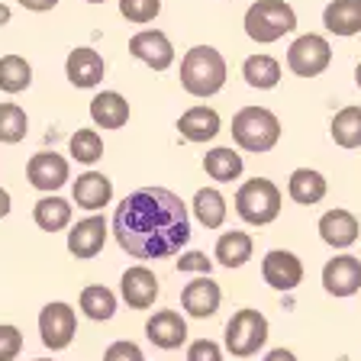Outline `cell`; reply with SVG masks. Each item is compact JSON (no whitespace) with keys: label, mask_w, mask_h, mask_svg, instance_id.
Listing matches in <instances>:
<instances>
[{"label":"cell","mask_w":361,"mask_h":361,"mask_svg":"<svg viewBox=\"0 0 361 361\" xmlns=\"http://www.w3.org/2000/svg\"><path fill=\"white\" fill-rule=\"evenodd\" d=\"M113 235L133 258H174L190 242L188 207L165 188L133 190L113 210Z\"/></svg>","instance_id":"cell-1"},{"label":"cell","mask_w":361,"mask_h":361,"mask_svg":"<svg viewBox=\"0 0 361 361\" xmlns=\"http://www.w3.org/2000/svg\"><path fill=\"white\" fill-rule=\"evenodd\" d=\"M226 84V59L213 45H194L180 61V87L190 97H213Z\"/></svg>","instance_id":"cell-2"},{"label":"cell","mask_w":361,"mask_h":361,"mask_svg":"<svg viewBox=\"0 0 361 361\" xmlns=\"http://www.w3.org/2000/svg\"><path fill=\"white\" fill-rule=\"evenodd\" d=\"M281 139V120L264 106H242L233 116V142L242 152H271Z\"/></svg>","instance_id":"cell-3"},{"label":"cell","mask_w":361,"mask_h":361,"mask_svg":"<svg viewBox=\"0 0 361 361\" xmlns=\"http://www.w3.org/2000/svg\"><path fill=\"white\" fill-rule=\"evenodd\" d=\"M297 30V13L287 0H255L245 10V32L248 39L268 45L284 39L287 32Z\"/></svg>","instance_id":"cell-4"},{"label":"cell","mask_w":361,"mask_h":361,"mask_svg":"<svg viewBox=\"0 0 361 361\" xmlns=\"http://www.w3.org/2000/svg\"><path fill=\"white\" fill-rule=\"evenodd\" d=\"M281 190L274 180L268 178H252L245 180L235 194V213L252 226H268L281 216Z\"/></svg>","instance_id":"cell-5"},{"label":"cell","mask_w":361,"mask_h":361,"mask_svg":"<svg viewBox=\"0 0 361 361\" xmlns=\"http://www.w3.org/2000/svg\"><path fill=\"white\" fill-rule=\"evenodd\" d=\"M268 342V319L258 310H239L226 323V348L235 358H252Z\"/></svg>","instance_id":"cell-6"},{"label":"cell","mask_w":361,"mask_h":361,"mask_svg":"<svg viewBox=\"0 0 361 361\" xmlns=\"http://www.w3.org/2000/svg\"><path fill=\"white\" fill-rule=\"evenodd\" d=\"M329 61H332L329 42L323 36H316V32L293 39L290 49H287V68L297 78H319L329 68Z\"/></svg>","instance_id":"cell-7"},{"label":"cell","mask_w":361,"mask_h":361,"mask_svg":"<svg viewBox=\"0 0 361 361\" xmlns=\"http://www.w3.org/2000/svg\"><path fill=\"white\" fill-rule=\"evenodd\" d=\"M78 332V316L75 310L68 307L65 300L45 303L42 313H39V336H42V345L61 352V348L71 345V338Z\"/></svg>","instance_id":"cell-8"},{"label":"cell","mask_w":361,"mask_h":361,"mask_svg":"<svg viewBox=\"0 0 361 361\" xmlns=\"http://www.w3.org/2000/svg\"><path fill=\"white\" fill-rule=\"evenodd\" d=\"M129 52L139 61L152 68V71H168L174 65V45L161 30H142L129 39Z\"/></svg>","instance_id":"cell-9"},{"label":"cell","mask_w":361,"mask_h":361,"mask_svg":"<svg viewBox=\"0 0 361 361\" xmlns=\"http://www.w3.org/2000/svg\"><path fill=\"white\" fill-rule=\"evenodd\" d=\"M323 287L332 297H352L361 290V258L336 255L323 268Z\"/></svg>","instance_id":"cell-10"},{"label":"cell","mask_w":361,"mask_h":361,"mask_svg":"<svg viewBox=\"0 0 361 361\" xmlns=\"http://www.w3.org/2000/svg\"><path fill=\"white\" fill-rule=\"evenodd\" d=\"M106 233H110V226H106L104 216H87L81 223L71 226V233H68V252L78 258V262H87V258H97L100 248L106 242Z\"/></svg>","instance_id":"cell-11"},{"label":"cell","mask_w":361,"mask_h":361,"mask_svg":"<svg viewBox=\"0 0 361 361\" xmlns=\"http://www.w3.org/2000/svg\"><path fill=\"white\" fill-rule=\"evenodd\" d=\"M262 278H264V284H271L274 290H293V287H300V281H303V264L293 252L274 248L262 262Z\"/></svg>","instance_id":"cell-12"},{"label":"cell","mask_w":361,"mask_h":361,"mask_svg":"<svg viewBox=\"0 0 361 361\" xmlns=\"http://www.w3.org/2000/svg\"><path fill=\"white\" fill-rule=\"evenodd\" d=\"M145 336L155 348H165V352H174L188 342V323L178 310H158L145 323Z\"/></svg>","instance_id":"cell-13"},{"label":"cell","mask_w":361,"mask_h":361,"mask_svg":"<svg viewBox=\"0 0 361 361\" xmlns=\"http://www.w3.org/2000/svg\"><path fill=\"white\" fill-rule=\"evenodd\" d=\"M26 178L36 190H45L52 194L68 180V161L59 155V152H36L26 165Z\"/></svg>","instance_id":"cell-14"},{"label":"cell","mask_w":361,"mask_h":361,"mask_svg":"<svg viewBox=\"0 0 361 361\" xmlns=\"http://www.w3.org/2000/svg\"><path fill=\"white\" fill-rule=\"evenodd\" d=\"M219 300H223V290H219V284L210 278V274H200V278H194L184 290H180V307L188 310L194 319L213 316L219 310Z\"/></svg>","instance_id":"cell-15"},{"label":"cell","mask_w":361,"mask_h":361,"mask_svg":"<svg viewBox=\"0 0 361 361\" xmlns=\"http://www.w3.org/2000/svg\"><path fill=\"white\" fill-rule=\"evenodd\" d=\"M104 71H106V65H104V59H100V52H94V49H75V52H68L65 75L75 87H81V90L97 87V84L104 81Z\"/></svg>","instance_id":"cell-16"},{"label":"cell","mask_w":361,"mask_h":361,"mask_svg":"<svg viewBox=\"0 0 361 361\" xmlns=\"http://www.w3.org/2000/svg\"><path fill=\"white\" fill-rule=\"evenodd\" d=\"M358 233H361V223H358V216L348 210H326L323 216H319V235H323V242L332 248L355 245Z\"/></svg>","instance_id":"cell-17"},{"label":"cell","mask_w":361,"mask_h":361,"mask_svg":"<svg viewBox=\"0 0 361 361\" xmlns=\"http://www.w3.org/2000/svg\"><path fill=\"white\" fill-rule=\"evenodd\" d=\"M178 129L180 135L188 139V142H210L216 139L219 129H223V120H219V113L213 106H190L188 113H180L178 120Z\"/></svg>","instance_id":"cell-18"},{"label":"cell","mask_w":361,"mask_h":361,"mask_svg":"<svg viewBox=\"0 0 361 361\" xmlns=\"http://www.w3.org/2000/svg\"><path fill=\"white\" fill-rule=\"evenodd\" d=\"M71 197H75L78 207L97 213L113 200V180L106 178V174H100V171H87V174H81V178L71 184Z\"/></svg>","instance_id":"cell-19"},{"label":"cell","mask_w":361,"mask_h":361,"mask_svg":"<svg viewBox=\"0 0 361 361\" xmlns=\"http://www.w3.org/2000/svg\"><path fill=\"white\" fill-rule=\"evenodd\" d=\"M158 297V278L145 264H135L123 274V300L133 310H149Z\"/></svg>","instance_id":"cell-20"},{"label":"cell","mask_w":361,"mask_h":361,"mask_svg":"<svg viewBox=\"0 0 361 361\" xmlns=\"http://www.w3.org/2000/svg\"><path fill=\"white\" fill-rule=\"evenodd\" d=\"M90 120L100 129H123L129 123V104L116 90H104L90 100Z\"/></svg>","instance_id":"cell-21"},{"label":"cell","mask_w":361,"mask_h":361,"mask_svg":"<svg viewBox=\"0 0 361 361\" xmlns=\"http://www.w3.org/2000/svg\"><path fill=\"white\" fill-rule=\"evenodd\" d=\"M323 26L336 36L361 32V0H329L323 10Z\"/></svg>","instance_id":"cell-22"},{"label":"cell","mask_w":361,"mask_h":361,"mask_svg":"<svg viewBox=\"0 0 361 361\" xmlns=\"http://www.w3.org/2000/svg\"><path fill=\"white\" fill-rule=\"evenodd\" d=\"M287 194H290L293 203H300V207H313L326 197V178L313 168H297L287 180Z\"/></svg>","instance_id":"cell-23"},{"label":"cell","mask_w":361,"mask_h":361,"mask_svg":"<svg viewBox=\"0 0 361 361\" xmlns=\"http://www.w3.org/2000/svg\"><path fill=\"white\" fill-rule=\"evenodd\" d=\"M252 248H255V242H252V235L248 233H223L216 239V248H213V255H216V262L223 264V268H242V264L252 258Z\"/></svg>","instance_id":"cell-24"},{"label":"cell","mask_w":361,"mask_h":361,"mask_svg":"<svg viewBox=\"0 0 361 361\" xmlns=\"http://www.w3.org/2000/svg\"><path fill=\"white\" fill-rule=\"evenodd\" d=\"M242 155L235 149H226V145H219V149H210L207 155H203V171L210 174L213 180H219V184H229V180H235L242 174Z\"/></svg>","instance_id":"cell-25"},{"label":"cell","mask_w":361,"mask_h":361,"mask_svg":"<svg viewBox=\"0 0 361 361\" xmlns=\"http://www.w3.org/2000/svg\"><path fill=\"white\" fill-rule=\"evenodd\" d=\"M242 78H245L248 87L271 90V87H278V81H281V65L271 55H248L245 65H242Z\"/></svg>","instance_id":"cell-26"},{"label":"cell","mask_w":361,"mask_h":361,"mask_svg":"<svg viewBox=\"0 0 361 361\" xmlns=\"http://www.w3.org/2000/svg\"><path fill=\"white\" fill-rule=\"evenodd\" d=\"M32 219L42 233H61L71 223V203L61 200V197H42L32 207Z\"/></svg>","instance_id":"cell-27"},{"label":"cell","mask_w":361,"mask_h":361,"mask_svg":"<svg viewBox=\"0 0 361 361\" xmlns=\"http://www.w3.org/2000/svg\"><path fill=\"white\" fill-rule=\"evenodd\" d=\"M332 142L342 149H358L361 145V106H342L332 116Z\"/></svg>","instance_id":"cell-28"},{"label":"cell","mask_w":361,"mask_h":361,"mask_svg":"<svg viewBox=\"0 0 361 361\" xmlns=\"http://www.w3.org/2000/svg\"><path fill=\"white\" fill-rule=\"evenodd\" d=\"M81 310L87 319H97V323H104V319H113V313H116V293L110 290V287L104 284H90L81 290Z\"/></svg>","instance_id":"cell-29"},{"label":"cell","mask_w":361,"mask_h":361,"mask_svg":"<svg viewBox=\"0 0 361 361\" xmlns=\"http://www.w3.org/2000/svg\"><path fill=\"white\" fill-rule=\"evenodd\" d=\"M194 213L207 229H219L226 223V197L216 188H200L194 194Z\"/></svg>","instance_id":"cell-30"},{"label":"cell","mask_w":361,"mask_h":361,"mask_svg":"<svg viewBox=\"0 0 361 361\" xmlns=\"http://www.w3.org/2000/svg\"><path fill=\"white\" fill-rule=\"evenodd\" d=\"M32 84V68L23 55H4L0 59V90L4 94H20Z\"/></svg>","instance_id":"cell-31"},{"label":"cell","mask_w":361,"mask_h":361,"mask_svg":"<svg viewBox=\"0 0 361 361\" xmlns=\"http://www.w3.org/2000/svg\"><path fill=\"white\" fill-rule=\"evenodd\" d=\"M26 129H30V120L23 106L16 104H0V142L7 145H16L26 139Z\"/></svg>","instance_id":"cell-32"},{"label":"cell","mask_w":361,"mask_h":361,"mask_svg":"<svg viewBox=\"0 0 361 361\" xmlns=\"http://www.w3.org/2000/svg\"><path fill=\"white\" fill-rule=\"evenodd\" d=\"M68 145H71V155H75L81 165H94V161L104 155V139H100L97 129H78Z\"/></svg>","instance_id":"cell-33"},{"label":"cell","mask_w":361,"mask_h":361,"mask_svg":"<svg viewBox=\"0 0 361 361\" xmlns=\"http://www.w3.org/2000/svg\"><path fill=\"white\" fill-rule=\"evenodd\" d=\"M120 13L129 23H152L161 13V0H120Z\"/></svg>","instance_id":"cell-34"},{"label":"cell","mask_w":361,"mask_h":361,"mask_svg":"<svg viewBox=\"0 0 361 361\" xmlns=\"http://www.w3.org/2000/svg\"><path fill=\"white\" fill-rule=\"evenodd\" d=\"M23 352V332L16 326H0V361H13Z\"/></svg>","instance_id":"cell-35"},{"label":"cell","mask_w":361,"mask_h":361,"mask_svg":"<svg viewBox=\"0 0 361 361\" xmlns=\"http://www.w3.org/2000/svg\"><path fill=\"white\" fill-rule=\"evenodd\" d=\"M104 361H145V355L135 342L120 338V342H113V345L104 352Z\"/></svg>","instance_id":"cell-36"},{"label":"cell","mask_w":361,"mask_h":361,"mask_svg":"<svg viewBox=\"0 0 361 361\" xmlns=\"http://www.w3.org/2000/svg\"><path fill=\"white\" fill-rule=\"evenodd\" d=\"M188 361H223V348L213 338H197L188 348Z\"/></svg>","instance_id":"cell-37"},{"label":"cell","mask_w":361,"mask_h":361,"mask_svg":"<svg viewBox=\"0 0 361 361\" xmlns=\"http://www.w3.org/2000/svg\"><path fill=\"white\" fill-rule=\"evenodd\" d=\"M213 262L203 252H188V255L178 258V271H197V274H210Z\"/></svg>","instance_id":"cell-38"},{"label":"cell","mask_w":361,"mask_h":361,"mask_svg":"<svg viewBox=\"0 0 361 361\" xmlns=\"http://www.w3.org/2000/svg\"><path fill=\"white\" fill-rule=\"evenodd\" d=\"M26 10H32V13H45V10H52L59 0H20Z\"/></svg>","instance_id":"cell-39"},{"label":"cell","mask_w":361,"mask_h":361,"mask_svg":"<svg viewBox=\"0 0 361 361\" xmlns=\"http://www.w3.org/2000/svg\"><path fill=\"white\" fill-rule=\"evenodd\" d=\"M264 361H297V355L287 352V348H274V352L264 355Z\"/></svg>","instance_id":"cell-40"},{"label":"cell","mask_w":361,"mask_h":361,"mask_svg":"<svg viewBox=\"0 0 361 361\" xmlns=\"http://www.w3.org/2000/svg\"><path fill=\"white\" fill-rule=\"evenodd\" d=\"M7 213H10V194H7L4 188H0V219L7 216Z\"/></svg>","instance_id":"cell-41"},{"label":"cell","mask_w":361,"mask_h":361,"mask_svg":"<svg viewBox=\"0 0 361 361\" xmlns=\"http://www.w3.org/2000/svg\"><path fill=\"white\" fill-rule=\"evenodd\" d=\"M4 23H10V7H4V4H0V26H4Z\"/></svg>","instance_id":"cell-42"},{"label":"cell","mask_w":361,"mask_h":361,"mask_svg":"<svg viewBox=\"0 0 361 361\" xmlns=\"http://www.w3.org/2000/svg\"><path fill=\"white\" fill-rule=\"evenodd\" d=\"M355 84L361 87V61H358V68H355Z\"/></svg>","instance_id":"cell-43"},{"label":"cell","mask_w":361,"mask_h":361,"mask_svg":"<svg viewBox=\"0 0 361 361\" xmlns=\"http://www.w3.org/2000/svg\"><path fill=\"white\" fill-rule=\"evenodd\" d=\"M87 4H104V0H87Z\"/></svg>","instance_id":"cell-44"},{"label":"cell","mask_w":361,"mask_h":361,"mask_svg":"<svg viewBox=\"0 0 361 361\" xmlns=\"http://www.w3.org/2000/svg\"><path fill=\"white\" fill-rule=\"evenodd\" d=\"M36 361H52V358H36Z\"/></svg>","instance_id":"cell-45"}]
</instances>
